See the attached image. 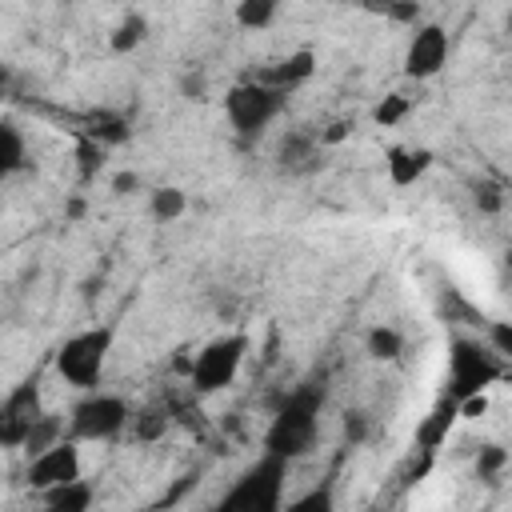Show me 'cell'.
<instances>
[{
  "label": "cell",
  "mask_w": 512,
  "mask_h": 512,
  "mask_svg": "<svg viewBox=\"0 0 512 512\" xmlns=\"http://www.w3.org/2000/svg\"><path fill=\"white\" fill-rule=\"evenodd\" d=\"M112 344H116V324H92V328H80L72 332L56 356H52V368L56 376L76 388V392H92L104 384V368L112 360Z\"/></svg>",
  "instance_id": "cell-2"
},
{
  "label": "cell",
  "mask_w": 512,
  "mask_h": 512,
  "mask_svg": "<svg viewBox=\"0 0 512 512\" xmlns=\"http://www.w3.org/2000/svg\"><path fill=\"white\" fill-rule=\"evenodd\" d=\"M280 4H284V0H236L232 20H236L244 32H264V28H272V24H276Z\"/></svg>",
  "instance_id": "cell-17"
},
{
  "label": "cell",
  "mask_w": 512,
  "mask_h": 512,
  "mask_svg": "<svg viewBox=\"0 0 512 512\" xmlns=\"http://www.w3.org/2000/svg\"><path fill=\"white\" fill-rule=\"evenodd\" d=\"M132 412L136 408L120 392H104V388L80 392V400L68 408V436H76L80 444H108L128 432Z\"/></svg>",
  "instance_id": "cell-6"
},
{
  "label": "cell",
  "mask_w": 512,
  "mask_h": 512,
  "mask_svg": "<svg viewBox=\"0 0 512 512\" xmlns=\"http://www.w3.org/2000/svg\"><path fill=\"white\" fill-rule=\"evenodd\" d=\"M484 336H488V340H492V348L512 364V320H492Z\"/></svg>",
  "instance_id": "cell-24"
},
{
  "label": "cell",
  "mask_w": 512,
  "mask_h": 512,
  "mask_svg": "<svg viewBox=\"0 0 512 512\" xmlns=\"http://www.w3.org/2000/svg\"><path fill=\"white\" fill-rule=\"evenodd\" d=\"M0 168H4V176H16L24 164H28V140H24V132H20V124L16 120H4V128H0Z\"/></svg>",
  "instance_id": "cell-19"
},
{
  "label": "cell",
  "mask_w": 512,
  "mask_h": 512,
  "mask_svg": "<svg viewBox=\"0 0 512 512\" xmlns=\"http://www.w3.org/2000/svg\"><path fill=\"white\" fill-rule=\"evenodd\" d=\"M408 112H412V100H408L404 92H388V96H384V100L372 108V120H376L380 128H396V124H400Z\"/></svg>",
  "instance_id": "cell-21"
},
{
  "label": "cell",
  "mask_w": 512,
  "mask_h": 512,
  "mask_svg": "<svg viewBox=\"0 0 512 512\" xmlns=\"http://www.w3.org/2000/svg\"><path fill=\"white\" fill-rule=\"evenodd\" d=\"M432 164H436V156H432V148H424V144H392V148L384 152V176H388L392 188H412V184H420V180L432 172Z\"/></svg>",
  "instance_id": "cell-11"
},
{
  "label": "cell",
  "mask_w": 512,
  "mask_h": 512,
  "mask_svg": "<svg viewBox=\"0 0 512 512\" xmlns=\"http://www.w3.org/2000/svg\"><path fill=\"white\" fill-rule=\"evenodd\" d=\"M44 400H40V384L36 380H24L16 384L8 396H4V408H0V440L4 448H24L28 432L36 428V420L44 416Z\"/></svg>",
  "instance_id": "cell-10"
},
{
  "label": "cell",
  "mask_w": 512,
  "mask_h": 512,
  "mask_svg": "<svg viewBox=\"0 0 512 512\" xmlns=\"http://www.w3.org/2000/svg\"><path fill=\"white\" fill-rule=\"evenodd\" d=\"M84 476V452H80V440L76 436H64L56 440L52 448L28 456V468H24V480L28 488L40 496V492H52L68 480H80Z\"/></svg>",
  "instance_id": "cell-9"
},
{
  "label": "cell",
  "mask_w": 512,
  "mask_h": 512,
  "mask_svg": "<svg viewBox=\"0 0 512 512\" xmlns=\"http://www.w3.org/2000/svg\"><path fill=\"white\" fill-rule=\"evenodd\" d=\"M312 72H316V52L312 48H296V52H288L284 60H276L268 72H260L264 80H272L276 88H284V92H292V88H300V84H308L312 80Z\"/></svg>",
  "instance_id": "cell-13"
},
{
  "label": "cell",
  "mask_w": 512,
  "mask_h": 512,
  "mask_svg": "<svg viewBox=\"0 0 512 512\" xmlns=\"http://www.w3.org/2000/svg\"><path fill=\"white\" fill-rule=\"evenodd\" d=\"M168 424H172V412L164 408V404H140L136 412H132V424H128V432L140 440V444H152V440H160L164 432H168Z\"/></svg>",
  "instance_id": "cell-16"
},
{
  "label": "cell",
  "mask_w": 512,
  "mask_h": 512,
  "mask_svg": "<svg viewBox=\"0 0 512 512\" xmlns=\"http://www.w3.org/2000/svg\"><path fill=\"white\" fill-rule=\"evenodd\" d=\"M144 40H148V20H144L140 12H128V16H120V24L108 32V48H112L116 56H128V52H136Z\"/></svg>",
  "instance_id": "cell-18"
},
{
  "label": "cell",
  "mask_w": 512,
  "mask_h": 512,
  "mask_svg": "<svg viewBox=\"0 0 512 512\" xmlns=\"http://www.w3.org/2000/svg\"><path fill=\"white\" fill-rule=\"evenodd\" d=\"M92 500H96V488H92L84 476L60 484V488H52V492H40V504L52 508V512H88Z\"/></svg>",
  "instance_id": "cell-14"
},
{
  "label": "cell",
  "mask_w": 512,
  "mask_h": 512,
  "mask_svg": "<svg viewBox=\"0 0 512 512\" xmlns=\"http://www.w3.org/2000/svg\"><path fill=\"white\" fill-rule=\"evenodd\" d=\"M508 468V452L500 444H484L476 452V476L480 480H500V472Z\"/></svg>",
  "instance_id": "cell-22"
},
{
  "label": "cell",
  "mask_w": 512,
  "mask_h": 512,
  "mask_svg": "<svg viewBox=\"0 0 512 512\" xmlns=\"http://www.w3.org/2000/svg\"><path fill=\"white\" fill-rule=\"evenodd\" d=\"M288 464L292 460H284V456H276V452H260L256 456V464H248L244 472H240V480L232 484V492L220 500L224 508H252V512H272V508H280V500H284V480H288Z\"/></svg>",
  "instance_id": "cell-7"
},
{
  "label": "cell",
  "mask_w": 512,
  "mask_h": 512,
  "mask_svg": "<svg viewBox=\"0 0 512 512\" xmlns=\"http://www.w3.org/2000/svg\"><path fill=\"white\" fill-rule=\"evenodd\" d=\"M248 332H220L208 344H200V352L188 360V388L192 396H216L224 388L236 384L244 360H248Z\"/></svg>",
  "instance_id": "cell-4"
},
{
  "label": "cell",
  "mask_w": 512,
  "mask_h": 512,
  "mask_svg": "<svg viewBox=\"0 0 512 512\" xmlns=\"http://www.w3.org/2000/svg\"><path fill=\"white\" fill-rule=\"evenodd\" d=\"M284 104H288V92L276 88V84L264 80V76L240 80V84H232V88L224 92V116H228V124H232V132H236L240 140L264 136V128L284 112Z\"/></svg>",
  "instance_id": "cell-5"
},
{
  "label": "cell",
  "mask_w": 512,
  "mask_h": 512,
  "mask_svg": "<svg viewBox=\"0 0 512 512\" xmlns=\"http://www.w3.org/2000/svg\"><path fill=\"white\" fill-rule=\"evenodd\" d=\"M320 408H324V388L316 384H304V388H292L276 416L268 420V432H264V448L284 456V460H300L312 452L316 444V432H320Z\"/></svg>",
  "instance_id": "cell-1"
},
{
  "label": "cell",
  "mask_w": 512,
  "mask_h": 512,
  "mask_svg": "<svg viewBox=\"0 0 512 512\" xmlns=\"http://www.w3.org/2000/svg\"><path fill=\"white\" fill-rule=\"evenodd\" d=\"M112 188H116V192H132V188H136V172H120V176L112 180Z\"/></svg>",
  "instance_id": "cell-26"
},
{
  "label": "cell",
  "mask_w": 512,
  "mask_h": 512,
  "mask_svg": "<svg viewBox=\"0 0 512 512\" xmlns=\"http://www.w3.org/2000/svg\"><path fill=\"white\" fill-rule=\"evenodd\" d=\"M472 204H476L480 212H488V216H496V212H504V204H508V196L500 192V184H488V180H480V184L472 188Z\"/></svg>",
  "instance_id": "cell-23"
},
{
  "label": "cell",
  "mask_w": 512,
  "mask_h": 512,
  "mask_svg": "<svg viewBox=\"0 0 512 512\" xmlns=\"http://www.w3.org/2000/svg\"><path fill=\"white\" fill-rule=\"evenodd\" d=\"M456 420H460V408H456V400L444 392V400L416 424V448H420V452H436V448L448 440V432H452Z\"/></svg>",
  "instance_id": "cell-12"
},
{
  "label": "cell",
  "mask_w": 512,
  "mask_h": 512,
  "mask_svg": "<svg viewBox=\"0 0 512 512\" xmlns=\"http://www.w3.org/2000/svg\"><path fill=\"white\" fill-rule=\"evenodd\" d=\"M148 212H152L160 224H172V220H180V216L188 212V192L176 188V184H160V188H152V196H148Z\"/></svg>",
  "instance_id": "cell-20"
},
{
  "label": "cell",
  "mask_w": 512,
  "mask_h": 512,
  "mask_svg": "<svg viewBox=\"0 0 512 512\" xmlns=\"http://www.w3.org/2000/svg\"><path fill=\"white\" fill-rule=\"evenodd\" d=\"M508 372V360L492 348L488 336H452L448 340V396L468 400L500 384Z\"/></svg>",
  "instance_id": "cell-3"
},
{
  "label": "cell",
  "mask_w": 512,
  "mask_h": 512,
  "mask_svg": "<svg viewBox=\"0 0 512 512\" xmlns=\"http://www.w3.org/2000/svg\"><path fill=\"white\" fill-rule=\"evenodd\" d=\"M184 92L192 96V100H204V76L196 72V76H184Z\"/></svg>",
  "instance_id": "cell-25"
},
{
  "label": "cell",
  "mask_w": 512,
  "mask_h": 512,
  "mask_svg": "<svg viewBox=\"0 0 512 512\" xmlns=\"http://www.w3.org/2000/svg\"><path fill=\"white\" fill-rule=\"evenodd\" d=\"M364 352H368L372 360H380V364H392V360L404 356V332L392 328V324H372V328L364 332Z\"/></svg>",
  "instance_id": "cell-15"
},
{
  "label": "cell",
  "mask_w": 512,
  "mask_h": 512,
  "mask_svg": "<svg viewBox=\"0 0 512 512\" xmlns=\"http://www.w3.org/2000/svg\"><path fill=\"white\" fill-rule=\"evenodd\" d=\"M448 56H452L448 28L436 24V20H420L408 32V44H404V56H400V72L408 80L424 84V80H432V76H440L448 68Z\"/></svg>",
  "instance_id": "cell-8"
}]
</instances>
